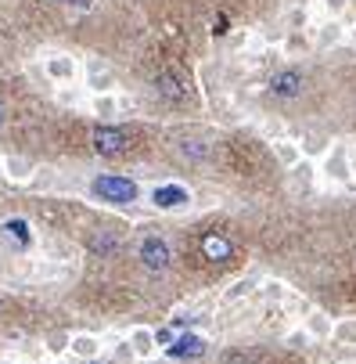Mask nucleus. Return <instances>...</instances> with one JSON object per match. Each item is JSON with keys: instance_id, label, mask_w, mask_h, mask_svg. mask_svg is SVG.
<instances>
[{"instance_id": "obj_7", "label": "nucleus", "mask_w": 356, "mask_h": 364, "mask_svg": "<svg viewBox=\"0 0 356 364\" xmlns=\"http://www.w3.org/2000/svg\"><path fill=\"white\" fill-rule=\"evenodd\" d=\"M151 202L158 205V210H173V205H184L187 202V192L180 184H166V188H155Z\"/></svg>"}, {"instance_id": "obj_12", "label": "nucleus", "mask_w": 356, "mask_h": 364, "mask_svg": "<svg viewBox=\"0 0 356 364\" xmlns=\"http://www.w3.org/2000/svg\"><path fill=\"white\" fill-rule=\"evenodd\" d=\"M220 364H255V357L245 350H227V354H220Z\"/></svg>"}, {"instance_id": "obj_10", "label": "nucleus", "mask_w": 356, "mask_h": 364, "mask_svg": "<svg viewBox=\"0 0 356 364\" xmlns=\"http://www.w3.org/2000/svg\"><path fill=\"white\" fill-rule=\"evenodd\" d=\"M0 231H4L14 245H29V224H25V220H8Z\"/></svg>"}, {"instance_id": "obj_16", "label": "nucleus", "mask_w": 356, "mask_h": 364, "mask_svg": "<svg viewBox=\"0 0 356 364\" xmlns=\"http://www.w3.org/2000/svg\"><path fill=\"white\" fill-rule=\"evenodd\" d=\"M69 4H76V8H90L94 0H69Z\"/></svg>"}, {"instance_id": "obj_6", "label": "nucleus", "mask_w": 356, "mask_h": 364, "mask_svg": "<svg viewBox=\"0 0 356 364\" xmlns=\"http://www.w3.org/2000/svg\"><path fill=\"white\" fill-rule=\"evenodd\" d=\"M202 354H205V339L202 336H180L169 346V357H176V361H198Z\"/></svg>"}, {"instance_id": "obj_3", "label": "nucleus", "mask_w": 356, "mask_h": 364, "mask_svg": "<svg viewBox=\"0 0 356 364\" xmlns=\"http://www.w3.org/2000/svg\"><path fill=\"white\" fill-rule=\"evenodd\" d=\"M129 130L123 126H94V152L97 155H123L129 148Z\"/></svg>"}, {"instance_id": "obj_11", "label": "nucleus", "mask_w": 356, "mask_h": 364, "mask_svg": "<svg viewBox=\"0 0 356 364\" xmlns=\"http://www.w3.org/2000/svg\"><path fill=\"white\" fill-rule=\"evenodd\" d=\"M176 148H180V155H187V159H205V155H209L205 141H180Z\"/></svg>"}, {"instance_id": "obj_14", "label": "nucleus", "mask_w": 356, "mask_h": 364, "mask_svg": "<svg viewBox=\"0 0 356 364\" xmlns=\"http://www.w3.org/2000/svg\"><path fill=\"white\" fill-rule=\"evenodd\" d=\"M47 72L51 76H72V61L69 58H54L51 65H47Z\"/></svg>"}, {"instance_id": "obj_19", "label": "nucleus", "mask_w": 356, "mask_h": 364, "mask_svg": "<svg viewBox=\"0 0 356 364\" xmlns=\"http://www.w3.org/2000/svg\"><path fill=\"white\" fill-rule=\"evenodd\" d=\"M54 4H58V0H54Z\"/></svg>"}, {"instance_id": "obj_1", "label": "nucleus", "mask_w": 356, "mask_h": 364, "mask_svg": "<svg viewBox=\"0 0 356 364\" xmlns=\"http://www.w3.org/2000/svg\"><path fill=\"white\" fill-rule=\"evenodd\" d=\"M94 195L105 199V202H116V205H126L137 199V184L126 181V177H116V173H101L94 181Z\"/></svg>"}, {"instance_id": "obj_4", "label": "nucleus", "mask_w": 356, "mask_h": 364, "mask_svg": "<svg viewBox=\"0 0 356 364\" xmlns=\"http://www.w3.org/2000/svg\"><path fill=\"white\" fill-rule=\"evenodd\" d=\"M169 260H173V252H169V245L162 239H144L140 242V263L148 267L151 274H162L169 267Z\"/></svg>"}, {"instance_id": "obj_15", "label": "nucleus", "mask_w": 356, "mask_h": 364, "mask_svg": "<svg viewBox=\"0 0 356 364\" xmlns=\"http://www.w3.org/2000/svg\"><path fill=\"white\" fill-rule=\"evenodd\" d=\"M134 346H137V350L144 354V350H148V346H151V339H148V336H137V339H134Z\"/></svg>"}, {"instance_id": "obj_13", "label": "nucleus", "mask_w": 356, "mask_h": 364, "mask_svg": "<svg viewBox=\"0 0 356 364\" xmlns=\"http://www.w3.org/2000/svg\"><path fill=\"white\" fill-rule=\"evenodd\" d=\"M72 350H76L79 357H94V354H97V343H94L90 336H83V339H76V343H72Z\"/></svg>"}, {"instance_id": "obj_17", "label": "nucleus", "mask_w": 356, "mask_h": 364, "mask_svg": "<svg viewBox=\"0 0 356 364\" xmlns=\"http://www.w3.org/2000/svg\"><path fill=\"white\" fill-rule=\"evenodd\" d=\"M0 126H4V108H0Z\"/></svg>"}, {"instance_id": "obj_8", "label": "nucleus", "mask_w": 356, "mask_h": 364, "mask_svg": "<svg viewBox=\"0 0 356 364\" xmlns=\"http://www.w3.org/2000/svg\"><path fill=\"white\" fill-rule=\"evenodd\" d=\"M202 252H205V260H231V242L220 239V234H205Z\"/></svg>"}, {"instance_id": "obj_9", "label": "nucleus", "mask_w": 356, "mask_h": 364, "mask_svg": "<svg viewBox=\"0 0 356 364\" xmlns=\"http://www.w3.org/2000/svg\"><path fill=\"white\" fill-rule=\"evenodd\" d=\"M87 249H90V252H97V256H108V252H116V249H119V239H116L112 231L94 234V239L87 242Z\"/></svg>"}, {"instance_id": "obj_2", "label": "nucleus", "mask_w": 356, "mask_h": 364, "mask_svg": "<svg viewBox=\"0 0 356 364\" xmlns=\"http://www.w3.org/2000/svg\"><path fill=\"white\" fill-rule=\"evenodd\" d=\"M155 90L166 101H187L191 98V76L184 69H162L155 76Z\"/></svg>"}, {"instance_id": "obj_18", "label": "nucleus", "mask_w": 356, "mask_h": 364, "mask_svg": "<svg viewBox=\"0 0 356 364\" xmlns=\"http://www.w3.org/2000/svg\"><path fill=\"white\" fill-rule=\"evenodd\" d=\"M0 307H4V303H0Z\"/></svg>"}, {"instance_id": "obj_5", "label": "nucleus", "mask_w": 356, "mask_h": 364, "mask_svg": "<svg viewBox=\"0 0 356 364\" xmlns=\"http://www.w3.org/2000/svg\"><path fill=\"white\" fill-rule=\"evenodd\" d=\"M302 87H306V80H302L299 69H284V72H278V76L270 80V94H273V98H284V101L299 98Z\"/></svg>"}]
</instances>
